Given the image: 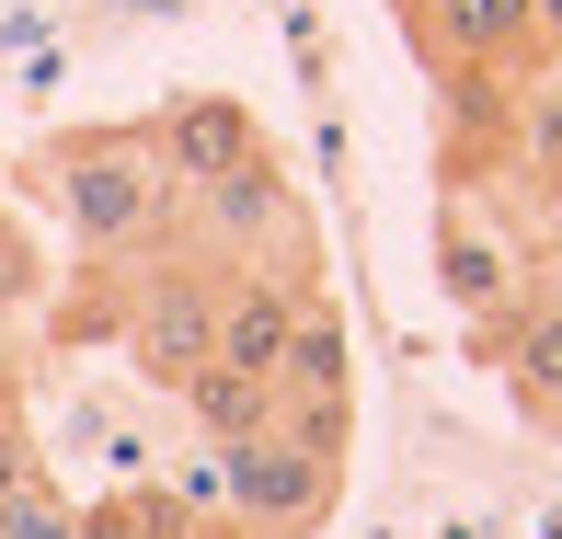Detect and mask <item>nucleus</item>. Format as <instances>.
<instances>
[{
    "instance_id": "1",
    "label": "nucleus",
    "mask_w": 562,
    "mask_h": 539,
    "mask_svg": "<svg viewBox=\"0 0 562 539\" xmlns=\"http://www.w3.org/2000/svg\"><path fill=\"white\" fill-rule=\"evenodd\" d=\"M46 207L81 252H138L172 207V172L149 149V126H92V138L46 149Z\"/></svg>"
},
{
    "instance_id": "2",
    "label": "nucleus",
    "mask_w": 562,
    "mask_h": 539,
    "mask_svg": "<svg viewBox=\"0 0 562 539\" xmlns=\"http://www.w3.org/2000/svg\"><path fill=\"white\" fill-rule=\"evenodd\" d=\"M218 459V517H241L252 539H311L322 517H334V471H322L311 448H288L276 425H252V436H229Z\"/></svg>"
},
{
    "instance_id": "3",
    "label": "nucleus",
    "mask_w": 562,
    "mask_h": 539,
    "mask_svg": "<svg viewBox=\"0 0 562 539\" xmlns=\"http://www.w3.org/2000/svg\"><path fill=\"white\" fill-rule=\"evenodd\" d=\"M115 345H126V368L149 379V391H184L195 368L218 356V288L207 276H138L126 288V311H115Z\"/></svg>"
},
{
    "instance_id": "4",
    "label": "nucleus",
    "mask_w": 562,
    "mask_h": 539,
    "mask_svg": "<svg viewBox=\"0 0 562 539\" xmlns=\"http://www.w3.org/2000/svg\"><path fill=\"white\" fill-rule=\"evenodd\" d=\"M437 276H448V299H459L482 333H505V322L528 311V288H517V276H528V252L505 242L482 207H448V218H437Z\"/></svg>"
},
{
    "instance_id": "5",
    "label": "nucleus",
    "mask_w": 562,
    "mask_h": 539,
    "mask_svg": "<svg viewBox=\"0 0 562 539\" xmlns=\"http://www.w3.org/2000/svg\"><path fill=\"white\" fill-rule=\"evenodd\" d=\"M149 149H161V172L195 195V184H218V172H241L252 149H265V126H252L241 92H184V104L149 126Z\"/></svg>"
},
{
    "instance_id": "6",
    "label": "nucleus",
    "mask_w": 562,
    "mask_h": 539,
    "mask_svg": "<svg viewBox=\"0 0 562 539\" xmlns=\"http://www.w3.org/2000/svg\"><path fill=\"white\" fill-rule=\"evenodd\" d=\"M299 311H311V288L299 276H229L218 288V368H241V379H276L288 368V345H299Z\"/></svg>"
},
{
    "instance_id": "7",
    "label": "nucleus",
    "mask_w": 562,
    "mask_h": 539,
    "mask_svg": "<svg viewBox=\"0 0 562 539\" xmlns=\"http://www.w3.org/2000/svg\"><path fill=\"white\" fill-rule=\"evenodd\" d=\"M195 218H207V242L229 252V265H265V242H288V229H299V195H288V172L252 149L241 172L195 184Z\"/></svg>"
},
{
    "instance_id": "8",
    "label": "nucleus",
    "mask_w": 562,
    "mask_h": 539,
    "mask_svg": "<svg viewBox=\"0 0 562 539\" xmlns=\"http://www.w3.org/2000/svg\"><path fill=\"white\" fill-rule=\"evenodd\" d=\"M425 12V46H437L448 69H517V58H551L540 12L528 0H414Z\"/></svg>"
},
{
    "instance_id": "9",
    "label": "nucleus",
    "mask_w": 562,
    "mask_h": 539,
    "mask_svg": "<svg viewBox=\"0 0 562 539\" xmlns=\"http://www.w3.org/2000/svg\"><path fill=\"white\" fill-rule=\"evenodd\" d=\"M482 345L505 356V391L528 402V414H551L562 402V299H528L505 333H482Z\"/></svg>"
},
{
    "instance_id": "10",
    "label": "nucleus",
    "mask_w": 562,
    "mask_h": 539,
    "mask_svg": "<svg viewBox=\"0 0 562 539\" xmlns=\"http://www.w3.org/2000/svg\"><path fill=\"white\" fill-rule=\"evenodd\" d=\"M172 402L195 414V436H207V448H229V436H252V425H276V379H241V368H218V356H207V368H195Z\"/></svg>"
},
{
    "instance_id": "11",
    "label": "nucleus",
    "mask_w": 562,
    "mask_h": 539,
    "mask_svg": "<svg viewBox=\"0 0 562 539\" xmlns=\"http://www.w3.org/2000/svg\"><path fill=\"white\" fill-rule=\"evenodd\" d=\"M276 436L311 448L322 471H345L356 459V391H276Z\"/></svg>"
},
{
    "instance_id": "12",
    "label": "nucleus",
    "mask_w": 562,
    "mask_h": 539,
    "mask_svg": "<svg viewBox=\"0 0 562 539\" xmlns=\"http://www.w3.org/2000/svg\"><path fill=\"white\" fill-rule=\"evenodd\" d=\"M184 528H195V505L161 494V482H126V494L81 505V539H184Z\"/></svg>"
},
{
    "instance_id": "13",
    "label": "nucleus",
    "mask_w": 562,
    "mask_h": 539,
    "mask_svg": "<svg viewBox=\"0 0 562 539\" xmlns=\"http://www.w3.org/2000/svg\"><path fill=\"white\" fill-rule=\"evenodd\" d=\"M276 391H356V333L334 311H299V345L276 368Z\"/></svg>"
},
{
    "instance_id": "14",
    "label": "nucleus",
    "mask_w": 562,
    "mask_h": 539,
    "mask_svg": "<svg viewBox=\"0 0 562 539\" xmlns=\"http://www.w3.org/2000/svg\"><path fill=\"white\" fill-rule=\"evenodd\" d=\"M0 539H81V505L58 482H12L0 494Z\"/></svg>"
},
{
    "instance_id": "15",
    "label": "nucleus",
    "mask_w": 562,
    "mask_h": 539,
    "mask_svg": "<svg viewBox=\"0 0 562 539\" xmlns=\"http://www.w3.org/2000/svg\"><path fill=\"white\" fill-rule=\"evenodd\" d=\"M23 288H35V265H23V242H12V207H0V311H12Z\"/></svg>"
},
{
    "instance_id": "16",
    "label": "nucleus",
    "mask_w": 562,
    "mask_h": 539,
    "mask_svg": "<svg viewBox=\"0 0 562 539\" xmlns=\"http://www.w3.org/2000/svg\"><path fill=\"white\" fill-rule=\"evenodd\" d=\"M12 368H23V345H12V311H0V402H12Z\"/></svg>"
},
{
    "instance_id": "17",
    "label": "nucleus",
    "mask_w": 562,
    "mask_h": 539,
    "mask_svg": "<svg viewBox=\"0 0 562 539\" xmlns=\"http://www.w3.org/2000/svg\"><path fill=\"white\" fill-rule=\"evenodd\" d=\"M184 539H252V528H241V517H195Z\"/></svg>"
},
{
    "instance_id": "18",
    "label": "nucleus",
    "mask_w": 562,
    "mask_h": 539,
    "mask_svg": "<svg viewBox=\"0 0 562 539\" xmlns=\"http://www.w3.org/2000/svg\"><path fill=\"white\" fill-rule=\"evenodd\" d=\"M528 12H540V35H551V46H562V0H528Z\"/></svg>"
},
{
    "instance_id": "19",
    "label": "nucleus",
    "mask_w": 562,
    "mask_h": 539,
    "mask_svg": "<svg viewBox=\"0 0 562 539\" xmlns=\"http://www.w3.org/2000/svg\"><path fill=\"white\" fill-rule=\"evenodd\" d=\"M540 425H551V436H562V402H551V414H540Z\"/></svg>"
}]
</instances>
